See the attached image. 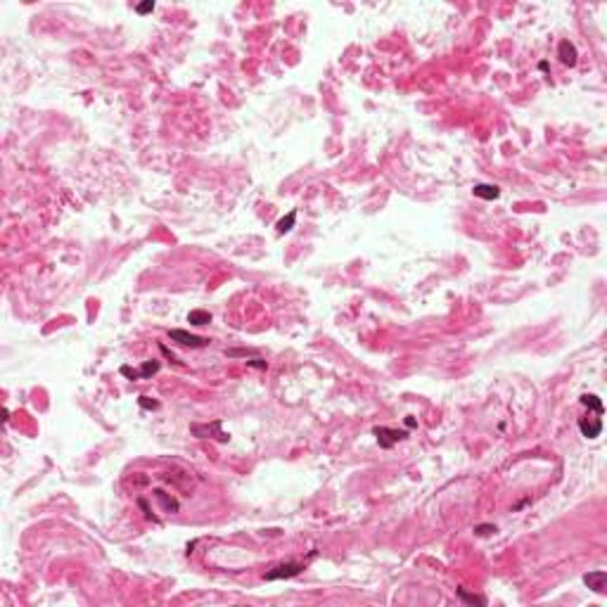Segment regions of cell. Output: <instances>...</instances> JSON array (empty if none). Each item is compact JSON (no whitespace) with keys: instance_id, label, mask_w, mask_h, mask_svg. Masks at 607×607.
<instances>
[{"instance_id":"cell-1","label":"cell","mask_w":607,"mask_h":607,"mask_svg":"<svg viewBox=\"0 0 607 607\" xmlns=\"http://www.w3.org/2000/svg\"><path fill=\"white\" fill-rule=\"evenodd\" d=\"M301 569H304V565H301V562H283V565L273 567L270 572H266V574H263V579H266V581L292 579V577H297Z\"/></svg>"},{"instance_id":"cell-2","label":"cell","mask_w":607,"mask_h":607,"mask_svg":"<svg viewBox=\"0 0 607 607\" xmlns=\"http://www.w3.org/2000/svg\"><path fill=\"white\" fill-rule=\"evenodd\" d=\"M375 436H377V441H379L382 448H391L396 441L405 439L408 432H404V430H389V427H375Z\"/></svg>"},{"instance_id":"cell-3","label":"cell","mask_w":607,"mask_h":607,"mask_svg":"<svg viewBox=\"0 0 607 607\" xmlns=\"http://www.w3.org/2000/svg\"><path fill=\"white\" fill-rule=\"evenodd\" d=\"M169 337L173 339V342H178V344H183V347H195V349L209 344V339L197 337V335H190V332H185V330H171Z\"/></svg>"},{"instance_id":"cell-4","label":"cell","mask_w":607,"mask_h":607,"mask_svg":"<svg viewBox=\"0 0 607 607\" xmlns=\"http://www.w3.org/2000/svg\"><path fill=\"white\" fill-rule=\"evenodd\" d=\"M579 430L586 439H598L603 432V420L600 418H581L579 420Z\"/></svg>"},{"instance_id":"cell-5","label":"cell","mask_w":607,"mask_h":607,"mask_svg":"<svg viewBox=\"0 0 607 607\" xmlns=\"http://www.w3.org/2000/svg\"><path fill=\"white\" fill-rule=\"evenodd\" d=\"M583 583H586L591 591H595V593H605L607 572H603V569H598V572H588V574L583 577Z\"/></svg>"},{"instance_id":"cell-6","label":"cell","mask_w":607,"mask_h":607,"mask_svg":"<svg viewBox=\"0 0 607 607\" xmlns=\"http://www.w3.org/2000/svg\"><path fill=\"white\" fill-rule=\"evenodd\" d=\"M557 57H560L562 64L574 67V64H577V48H574L569 41H562L560 43V48H557Z\"/></svg>"},{"instance_id":"cell-7","label":"cell","mask_w":607,"mask_h":607,"mask_svg":"<svg viewBox=\"0 0 607 607\" xmlns=\"http://www.w3.org/2000/svg\"><path fill=\"white\" fill-rule=\"evenodd\" d=\"M192 432L197 434V436H204V434H216V439H221V441H228V434L221 432V422H214V425H195V427H192Z\"/></svg>"},{"instance_id":"cell-8","label":"cell","mask_w":607,"mask_h":607,"mask_svg":"<svg viewBox=\"0 0 607 607\" xmlns=\"http://www.w3.org/2000/svg\"><path fill=\"white\" fill-rule=\"evenodd\" d=\"M474 195L482 197V200H496V197L500 195V190L496 188V185H484V183H479V185H474Z\"/></svg>"},{"instance_id":"cell-9","label":"cell","mask_w":607,"mask_h":607,"mask_svg":"<svg viewBox=\"0 0 607 607\" xmlns=\"http://www.w3.org/2000/svg\"><path fill=\"white\" fill-rule=\"evenodd\" d=\"M188 323H192V325H209V323H211V313H209V311H190V313H188Z\"/></svg>"},{"instance_id":"cell-10","label":"cell","mask_w":607,"mask_h":607,"mask_svg":"<svg viewBox=\"0 0 607 607\" xmlns=\"http://www.w3.org/2000/svg\"><path fill=\"white\" fill-rule=\"evenodd\" d=\"M581 404L586 405V408H593L598 415H603V410H605V408H603V401H600L595 394H583V396H581Z\"/></svg>"},{"instance_id":"cell-11","label":"cell","mask_w":607,"mask_h":607,"mask_svg":"<svg viewBox=\"0 0 607 607\" xmlns=\"http://www.w3.org/2000/svg\"><path fill=\"white\" fill-rule=\"evenodd\" d=\"M458 598L462 600V603H467V605H486V598H482V595H474V593H467L465 588H458Z\"/></svg>"},{"instance_id":"cell-12","label":"cell","mask_w":607,"mask_h":607,"mask_svg":"<svg viewBox=\"0 0 607 607\" xmlns=\"http://www.w3.org/2000/svg\"><path fill=\"white\" fill-rule=\"evenodd\" d=\"M294 221H297V211H289L285 218H280V221H278V232H280V235L289 232V230L294 228Z\"/></svg>"},{"instance_id":"cell-13","label":"cell","mask_w":607,"mask_h":607,"mask_svg":"<svg viewBox=\"0 0 607 607\" xmlns=\"http://www.w3.org/2000/svg\"><path fill=\"white\" fill-rule=\"evenodd\" d=\"M157 370H159V361H145L138 373H140V379H145V377H152Z\"/></svg>"},{"instance_id":"cell-14","label":"cell","mask_w":607,"mask_h":607,"mask_svg":"<svg viewBox=\"0 0 607 607\" xmlns=\"http://www.w3.org/2000/svg\"><path fill=\"white\" fill-rule=\"evenodd\" d=\"M154 496H157V498L162 500V503H164V508H166V510H169V513H175V510H178V500L169 498V496H166V493H164L162 489H157V491H154Z\"/></svg>"},{"instance_id":"cell-15","label":"cell","mask_w":607,"mask_h":607,"mask_svg":"<svg viewBox=\"0 0 607 607\" xmlns=\"http://www.w3.org/2000/svg\"><path fill=\"white\" fill-rule=\"evenodd\" d=\"M138 404L143 405V408H147V410L159 408V401H154V399H149V396H140V399H138Z\"/></svg>"},{"instance_id":"cell-16","label":"cell","mask_w":607,"mask_h":607,"mask_svg":"<svg viewBox=\"0 0 607 607\" xmlns=\"http://www.w3.org/2000/svg\"><path fill=\"white\" fill-rule=\"evenodd\" d=\"M154 10V2L152 0H147V2H140L138 7H135V12L138 14H147V12H152Z\"/></svg>"},{"instance_id":"cell-17","label":"cell","mask_w":607,"mask_h":607,"mask_svg":"<svg viewBox=\"0 0 607 607\" xmlns=\"http://www.w3.org/2000/svg\"><path fill=\"white\" fill-rule=\"evenodd\" d=\"M121 375H126V377H131V379H140V373H138V370H131L128 365H123L121 368Z\"/></svg>"},{"instance_id":"cell-18","label":"cell","mask_w":607,"mask_h":607,"mask_svg":"<svg viewBox=\"0 0 607 607\" xmlns=\"http://www.w3.org/2000/svg\"><path fill=\"white\" fill-rule=\"evenodd\" d=\"M474 531H477V534H482V536H486V534H491V531H496V526H493V524H482V526H477Z\"/></svg>"},{"instance_id":"cell-19","label":"cell","mask_w":607,"mask_h":607,"mask_svg":"<svg viewBox=\"0 0 607 607\" xmlns=\"http://www.w3.org/2000/svg\"><path fill=\"white\" fill-rule=\"evenodd\" d=\"M247 365H252V368H266V363H263V361H259V358H254V361H247Z\"/></svg>"}]
</instances>
